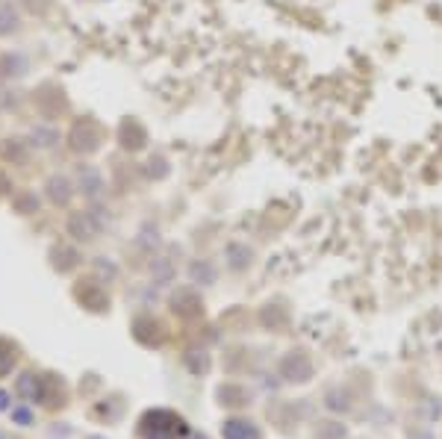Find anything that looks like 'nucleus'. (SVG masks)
I'll list each match as a JSON object with an SVG mask.
<instances>
[{
	"label": "nucleus",
	"instance_id": "nucleus-1",
	"mask_svg": "<svg viewBox=\"0 0 442 439\" xmlns=\"http://www.w3.org/2000/svg\"><path fill=\"white\" fill-rule=\"evenodd\" d=\"M139 436L142 439H186L189 425L171 410H148L139 418Z\"/></svg>",
	"mask_w": 442,
	"mask_h": 439
},
{
	"label": "nucleus",
	"instance_id": "nucleus-2",
	"mask_svg": "<svg viewBox=\"0 0 442 439\" xmlns=\"http://www.w3.org/2000/svg\"><path fill=\"white\" fill-rule=\"evenodd\" d=\"M15 389H18V395H24L27 401H45V398H48L45 395V377L42 374H33V372L18 377Z\"/></svg>",
	"mask_w": 442,
	"mask_h": 439
},
{
	"label": "nucleus",
	"instance_id": "nucleus-3",
	"mask_svg": "<svg viewBox=\"0 0 442 439\" xmlns=\"http://www.w3.org/2000/svg\"><path fill=\"white\" fill-rule=\"evenodd\" d=\"M225 439H259V430L245 422V418H230V422H225Z\"/></svg>",
	"mask_w": 442,
	"mask_h": 439
},
{
	"label": "nucleus",
	"instance_id": "nucleus-4",
	"mask_svg": "<svg viewBox=\"0 0 442 439\" xmlns=\"http://www.w3.org/2000/svg\"><path fill=\"white\" fill-rule=\"evenodd\" d=\"M15 360H18V348L12 342H6V339H0V377L12 372Z\"/></svg>",
	"mask_w": 442,
	"mask_h": 439
},
{
	"label": "nucleus",
	"instance_id": "nucleus-5",
	"mask_svg": "<svg viewBox=\"0 0 442 439\" xmlns=\"http://www.w3.org/2000/svg\"><path fill=\"white\" fill-rule=\"evenodd\" d=\"M12 422H18V425H30V422H33V416H30V410L18 407V410H12Z\"/></svg>",
	"mask_w": 442,
	"mask_h": 439
},
{
	"label": "nucleus",
	"instance_id": "nucleus-6",
	"mask_svg": "<svg viewBox=\"0 0 442 439\" xmlns=\"http://www.w3.org/2000/svg\"><path fill=\"white\" fill-rule=\"evenodd\" d=\"M9 407V395L4 392V389H0V410H6Z\"/></svg>",
	"mask_w": 442,
	"mask_h": 439
},
{
	"label": "nucleus",
	"instance_id": "nucleus-7",
	"mask_svg": "<svg viewBox=\"0 0 442 439\" xmlns=\"http://www.w3.org/2000/svg\"><path fill=\"white\" fill-rule=\"evenodd\" d=\"M192 439H204V436H192Z\"/></svg>",
	"mask_w": 442,
	"mask_h": 439
}]
</instances>
